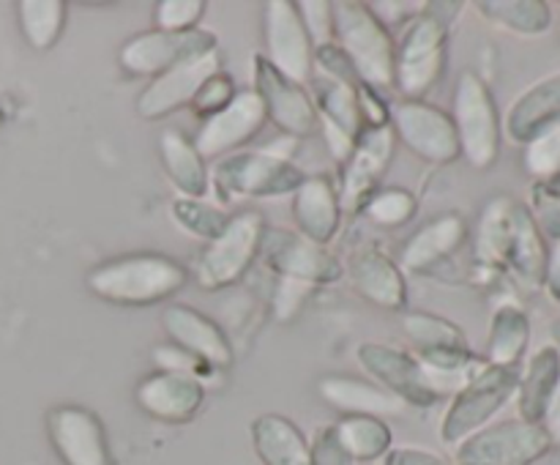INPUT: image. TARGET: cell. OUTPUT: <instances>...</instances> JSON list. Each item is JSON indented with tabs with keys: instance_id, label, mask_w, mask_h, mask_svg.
<instances>
[{
	"instance_id": "cell-21",
	"label": "cell",
	"mask_w": 560,
	"mask_h": 465,
	"mask_svg": "<svg viewBox=\"0 0 560 465\" xmlns=\"http://www.w3.org/2000/svg\"><path fill=\"white\" fill-rule=\"evenodd\" d=\"M348 277L353 282L355 293L370 301V304L381 306V310L399 312L408 306V279H405V271L383 249H375V246L361 249L350 260Z\"/></svg>"
},
{
	"instance_id": "cell-32",
	"label": "cell",
	"mask_w": 560,
	"mask_h": 465,
	"mask_svg": "<svg viewBox=\"0 0 560 465\" xmlns=\"http://www.w3.org/2000/svg\"><path fill=\"white\" fill-rule=\"evenodd\" d=\"M402 332L413 345V350H410L413 356L441 353V350H470L463 328L448 317L432 315V312H405Z\"/></svg>"
},
{
	"instance_id": "cell-10",
	"label": "cell",
	"mask_w": 560,
	"mask_h": 465,
	"mask_svg": "<svg viewBox=\"0 0 560 465\" xmlns=\"http://www.w3.org/2000/svg\"><path fill=\"white\" fill-rule=\"evenodd\" d=\"M552 449L550 438L534 421L512 419L487 425L457 443V465H534Z\"/></svg>"
},
{
	"instance_id": "cell-48",
	"label": "cell",
	"mask_w": 560,
	"mask_h": 465,
	"mask_svg": "<svg viewBox=\"0 0 560 465\" xmlns=\"http://www.w3.org/2000/svg\"><path fill=\"white\" fill-rule=\"evenodd\" d=\"M541 284L547 288L552 301L560 304V241H552V246L547 249V266H545V279Z\"/></svg>"
},
{
	"instance_id": "cell-41",
	"label": "cell",
	"mask_w": 560,
	"mask_h": 465,
	"mask_svg": "<svg viewBox=\"0 0 560 465\" xmlns=\"http://www.w3.org/2000/svg\"><path fill=\"white\" fill-rule=\"evenodd\" d=\"M235 93H238V88H235L233 77H230L228 71H217V74L208 77V80L202 82L200 91L195 93V98H191L189 107L202 124V120H208L211 115L222 113V109L233 102Z\"/></svg>"
},
{
	"instance_id": "cell-43",
	"label": "cell",
	"mask_w": 560,
	"mask_h": 465,
	"mask_svg": "<svg viewBox=\"0 0 560 465\" xmlns=\"http://www.w3.org/2000/svg\"><path fill=\"white\" fill-rule=\"evenodd\" d=\"M299 5V14L304 20L306 33L310 38L315 42V47L320 44L334 42V9H331V0H301Z\"/></svg>"
},
{
	"instance_id": "cell-2",
	"label": "cell",
	"mask_w": 560,
	"mask_h": 465,
	"mask_svg": "<svg viewBox=\"0 0 560 465\" xmlns=\"http://www.w3.org/2000/svg\"><path fill=\"white\" fill-rule=\"evenodd\" d=\"M189 282V268L162 252H131L98 263L85 277L96 299L115 306H151L173 299Z\"/></svg>"
},
{
	"instance_id": "cell-19",
	"label": "cell",
	"mask_w": 560,
	"mask_h": 465,
	"mask_svg": "<svg viewBox=\"0 0 560 465\" xmlns=\"http://www.w3.org/2000/svg\"><path fill=\"white\" fill-rule=\"evenodd\" d=\"M217 71H222L219 49L173 66V69L159 74L156 80L142 88V93L137 96V115L142 120H162L167 115L178 113V109L189 107L202 82L217 74Z\"/></svg>"
},
{
	"instance_id": "cell-15",
	"label": "cell",
	"mask_w": 560,
	"mask_h": 465,
	"mask_svg": "<svg viewBox=\"0 0 560 465\" xmlns=\"http://www.w3.org/2000/svg\"><path fill=\"white\" fill-rule=\"evenodd\" d=\"M394 151H397V137L392 126H366L361 131L353 153L339 173L337 191L342 213H359L364 202L381 189L383 175L394 162Z\"/></svg>"
},
{
	"instance_id": "cell-46",
	"label": "cell",
	"mask_w": 560,
	"mask_h": 465,
	"mask_svg": "<svg viewBox=\"0 0 560 465\" xmlns=\"http://www.w3.org/2000/svg\"><path fill=\"white\" fill-rule=\"evenodd\" d=\"M312 465H353V460L339 446L334 427H320L312 443Z\"/></svg>"
},
{
	"instance_id": "cell-6",
	"label": "cell",
	"mask_w": 560,
	"mask_h": 465,
	"mask_svg": "<svg viewBox=\"0 0 560 465\" xmlns=\"http://www.w3.org/2000/svg\"><path fill=\"white\" fill-rule=\"evenodd\" d=\"M454 129H457L459 151L470 167L490 170L501 156L503 120L490 85L476 71H463L454 85L452 107Z\"/></svg>"
},
{
	"instance_id": "cell-8",
	"label": "cell",
	"mask_w": 560,
	"mask_h": 465,
	"mask_svg": "<svg viewBox=\"0 0 560 465\" xmlns=\"http://www.w3.org/2000/svg\"><path fill=\"white\" fill-rule=\"evenodd\" d=\"M217 33L206 31V27L186 33H164L151 27V31L135 33V36L120 44L118 63L131 80H156L159 74L170 71L173 66L197 58V55L217 53Z\"/></svg>"
},
{
	"instance_id": "cell-25",
	"label": "cell",
	"mask_w": 560,
	"mask_h": 465,
	"mask_svg": "<svg viewBox=\"0 0 560 465\" xmlns=\"http://www.w3.org/2000/svg\"><path fill=\"white\" fill-rule=\"evenodd\" d=\"M323 403L331 405L342 416H383L402 414L405 405L394 394L372 381H361L353 375H323L317 381Z\"/></svg>"
},
{
	"instance_id": "cell-44",
	"label": "cell",
	"mask_w": 560,
	"mask_h": 465,
	"mask_svg": "<svg viewBox=\"0 0 560 465\" xmlns=\"http://www.w3.org/2000/svg\"><path fill=\"white\" fill-rule=\"evenodd\" d=\"M315 71L317 74L331 77V80L350 82V85H359L361 82L359 74H355L353 63L348 60V55H345L334 42L315 47Z\"/></svg>"
},
{
	"instance_id": "cell-28",
	"label": "cell",
	"mask_w": 560,
	"mask_h": 465,
	"mask_svg": "<svg viewBox=\"0 0 560 465\" xmlns=\"http://www.w3.org/2000/svg\"><path fill=\"white\" fill-rule=\"evenodd\" d=\"M252 443L266 465H312L310 443L288 416H257L252 421Z\"/></svg>"
},
{
	"instance_id": "cell-51",
	"label": "cell",
	"mask_w": 560,
	"mask_h": 465,
	"mask_svg": "<svg viewBox=\"0 0 560 465\" xmlns=\"http://www.w3.org/2000/svg\"><path fill=\"white\" fill-rule=\"evenodd\" d=\"M541 191H545L550 200H560V173L552 175V178H547L545 184H541Z\"/></svg>"
},
{
	"instance_id": "cell-26",
	"label": "cell",
	"mask_w": 560,
	"mask_h": 465,
	"mask_svg": "<svg viewBox=\"0 0 560 465\" xmlns=\"http://www.w3.org/2000/svg\"><path fill=\"white\" fill-rule=\"evenodd\" d=\"M159 156L164 175L175 184L180 197H202L211 191V170L189 135L180 129H164L159 135Z\"/></svg>"
},
{
	"instance_id": "cell-35",
	"label": "cell",
	"mask_w": 560,
	"mask_h": 465,
	"mask_svg": "<svg viewBox=\"0 0 560 465\" xmlns=\"http://www.w3.org/2000/svg\"><path fill=\"white\" fill-rule=\"evenodd\" d=\"M479 11L495 27L520 36H539L552 22L550 5L541 0H481Z\"/></svg>"
},
{
	"instance_id": "cell-34",
	"label": "cell",
	"mask_w": 560,
	"mask_h": 465,
	"mask_svg": "<svg viewBox=\"0 0 560 465\" xmlns=\"http://www.w3.org/2000/svg\"><path fill=\"white\" fill-rule=\"evenodd\" d=\"M334 427L339 446L345 449L350 460H370L383 457L392 449V427L377 416H342Z\"/></svg>"
},
{
	"instance_id": "cell-23",
	"label": "cell",
	"mask_w": 560,
	"mask_h": 465,
	"mask_svg": "<svg viewBox=\"0 0 560 465\" xmlns=\"http://www.w3.org/2000/svg\"><path fill=\"white\" fill-rule=\"evenodd\" d=\"M342 217L339 191L326 175H306L304 184L293 191L295 228L315 244L328 246V241L337 239Z\"/></svg>"
},
{
	"instance_id": "cell-5",
	"label": "cell",
	"mask_w": 560,
	"mask_h": 465,
	"mask_svg": "<svg viewBox=\"0 0 560 465\" xmlns=\"http://www.w3.org/2000/svg\"><path fill=\"white\" fill-rule=\"evenodd\" d=\"M266 219L260 211H238L230 217L228 228L208 241L197 255L191 277L206 290H224L238 284L252 266L260 260V244L266 235Z\"/></svg>"
},
{
	"instance_id": "cell-33",
	"label": "cell",
	"mask_w": 560,
	"mask_h": 465,
	"mask_svg": "<svg viewBox=\"0 0 560 465\" xmlns=\"http://www.w3.org/2000/svg\"><path fill=\"white\" fill-rule=\"evenodd\" d=\"M69 16V3L66 0H20L16 3V22L31 44L38 53H47L60 42Z\"/></svg>"
},
{
	"instance_id": "cell-47",
	"label": "cell",
	"mask_w": 560,
	"mask_h": 465,
	"mask_svg": "<svg viewBox=\"0 0 560 465\" xmlns=\"http://www.w3.org/2000/svg\"><path fill=\"white\" fill-rule=\"evenodd\" d=\"M541 430L547 432V438H550L552 446L560 449V377L556 383V388H552L550 399H547V408L545 414H541Z\"/></svg>"
},
{
	"instance_id": "cell-14",
	"label": "cell",
	"mask_w": 560,
	"mask_h": 465,
	"mask_svg": "<svg viewBox=\"0 0 560 465\" xmlns=\"http://www.w3.org/2000/svg\"><path fill=\"white\" fill-rule=\"evenodd\" d=\"M252 91L260 96L266 118L284 137L301 140V137H310L320 126L310 91L299 85V82L288 80L284 74H279L262 55L252 58Z\"/></svg>"
},
{
	"instance_id": "cell-36",
	"label": "cell",
	"mask_w": 560,
	"mask_h": 465,
	"mask_svg": "<svg viewBox=\"0 0 560 465\" xmlns=\"http://www.w3.org/2000/svg\"><path fill=\"white\" fill-rule=\"evenodd\" d=\"M512 197H495L485 208L476 233V257L490 268H506L509 235H512Z\"/></svg>"
},
{
	"instance_id": "cell-20",
	"label": "cell",
	"mask_w": 560,
	"mask_h": 465,
	"mask_svg": "<svg viewBox=\"0 0 560 465\" xmlns=\"http://www.w3.org/2000/svg\"><path fill=\"white\" fill-rule=\"evenodd\" d=\"M135 403L142 414L164 425H186L206 403V383L184 372H148L135 388Z\"/></svg>"
},
{
	"instance_id": "cell-42",
	"label": "cell",
	"mask_w": 560,
	"mask_h": 465,
	"mask_svg": "<svg viewBox=\"0 0 560 465\" xmlns=\"http://www.w3.org/2000/svg\"><path fill=\"white\" fill-rule=\"evenodd\" d=\"M315 290L317 288H312V284L277 277V284H273V295H271V315L277 317L279 323L295 321V317H299V312L304 310L306 299H310Z\"/></svg>"
},
{
	"instance_id": "cell-17",
	"label": "cell",
	"mask_w": 560,
	"mask_h": 465,
	"mask_svg": "<svg viewBox=\"0 0 560 465\" xmlns=\"http://www.w3.org/2000/svg\"><path fill=\"white\" fill-rule=\"evenodd\" d=\"M266 109H262L260 96L255 91H238L233 102L222 109V113L211 115L208 120H202L197 135L191 137V142L197 146V151L202 153V159H222L230 156L235 151H244L260 129L266 126Z\"/></svg>"
},
{
	"instance_id": "cell-11",
	"label": "cell",
	"mask_w": 560,
	"mask_h": 465,
	"mask_svg": "<svg viewBox=\"0 0 560 465\" xmlns=\"http://www.w3.org/2000/svg\"><path fill=\"white\" fill-rule=\"evenodd\" d=\"M262 58L288 80L304 82L315 74V42L306 33L295 0H268L262 5Z\"/></svg>"
},
{
	"instance_id": "cell-52",
	"label": "cell",
	"mask_w": 560,
	"mask_h": 465,
	"mask_svg": "<svg viewBox=\"0 0 560 465\" xmlns=\"http://www.w3.org/2000/svg\"><path fill=\"white\" fill-rule=\"evenodd\" d=\"M552 337H556L558 345H560V323H556V326H552Z\"/></svg>"
},
{
	"instance_id": "cell-3",
	"label": "cell",
	"mask_w": 560,
	"mask_h": 465,
	"mask_svg": "<svg viewBox=\"0 0 560 465\" xmlns=\"http://www.w3.org/2000/svg\"><path fill=\"white\" fill-rule=\"evenodd\" d=\"M448 31L430 9L419 5L394 36V88L408 102H427V93L441 85L448 66Z\"/></svg>"
},
{
	"instance_id": "cell-37",
	"label": "cell",
	"mask_w": 560,
	"mask_h": 465,
	"mask_svg": "<svg viewBox=\"0 0 560 465\" xmlns=\"http://www.w3.org/2000/svg\"><path fill=\"white\" fill-rule=\"evenodd\" d=\"M170 217H173V222L178 224L184 233L202 239L208 244V241H213L224 228H228L233 213L224 211L222 206L206 202V197H202V200H195V197L178 195L170 202Z\"/></svg>"
},
{
	"instance_id": "cell-13",
	"label": "cell",
	"mask_w": 560,
	"mask_h": 465,
	"mask_svg": "<svg viewBox=\"0 0 560 465\" xmlns=\"http://www.w3.org/2000/svg\"><path fill=\"white\" fill-rule=\"evenodd\" d=\"M355 359L377 386L394 394L402 405L427 408L441 399V392L430 381L424 364L410 350L383 342H361L355 348Z\"/></svg>"
},
{
	"instance_id": "cell-50",
	"label": "cell",
	"mask_w": 560,
	"mask_h": 465,
	"mask_svg": "<svg viewBox=\"0 0 560 465\" xmlns=\"http://www.w3.org/2000/svg\"><path fill=\"white\" fill-rule=\"evenodd\" d=\"M558 206H547L541 208L536 222H539V230L545 235H550L552 241H560V200H556Z\"/></svg>"
},
{
	"instance_id": "cell-16",
	"label": "cell",
	"mask_w": 560,
	"mask_h": 465,
	"mask_svg": "<svg viewBox=\"0 0 560 465\" xmlns=\"http://www.w3.org/2000/svg\"><path fill=\"white\" fill-rule=\"evenodd\" d=\"M47 435L63 465H115L107 430L85 405H55L47 414Z\"/></svg>"
},
{
	"instance_id": "cell-7",
	"label": "cell",
	"mask_w": 560,
	"mask_h": 465,
	"mask_svg": "<svg viewBox=\"0 0 560 465\" xmlns=\"http://www.w3.org/2000/svg\"><path fill=\"white\" fill-rule=\"evenodd\" d=\"M520 370H503V367L485 364L448 405L441 421V438L448 446H457L474 432L485 430L492 416L517 394Z\"/></svg>"
},
{
	"instance_id": "cell-9",
	"label": "cell",
	"mask_w": 560,
	"mask_h": 465,
	"mask_svg": "<svg viewBox=\"0 0 560 465\" xmlns=\"http://www.w3.org/2000/svg\"><path fill=\"white\" fill-rule=\"evenodd\" d=\"M260 260L273 277L295 279V282L312 284V288L339 282L345 274V266L328 246L315 244L299 230L290 228H266Z\"/></svg>"
},
{
	"instance_id": "cell-38",
	"label": "cell",
	"mask_w": 560,
	"mask_h": 465,
	"mask_svg": "<svg viewBox=\"0 0 560 465\" xmlns=\"http://www.w3.org/2000/svg\"><path fill=\"white\" fill-rule=\"evenodd\" d=\"M361 211L366 213V219L381 228H402L419 211V200H416L413 191L402 189V186H381L370 200L364 202Z\"/></svg>"
},
{
	"instance_id": "cell-24",
	"label": "cell",
	"mask_w": 560,
	"mask_h": 465,
	"mask_svg": "<svg viewBox=\"0 0 560 465\" xmlns=\"http://www.w3.org/2000/svg\"><path fill=\"white\" fill-rule=\"evenodd\" d=\"M560 120V71L552 77L536 82L534 88L523 93L517 102L512 104L506 115V129L509 140L517 146H528L536 135L550 129L552 124Z\"/></svg>"
},
{
	"instance_id": "cell-31",
	"label": "cell",
	"mask_w": 560,
	"mask_h": 465,
	"mask_svg": "<svg viewBox=\"0 0 560 465\" xmlns=\"http://www.w3.org/2000/svg\"><path fill=\"white\" fill-rule=\"evenodd\" d=\"M558 377H560V353L558 348H552V345H545V348L536 350V353L530 356L523 375H520V383H517L520 419L539 425L541 414H545L547 408V399H550Z\"/></svg>"
},
{
	"instance_id": "cell-29",
	"label": "cell",
	"mask_w": 560,
	"mask_h": 465,
	"mask_svg": "<svg viewBox=\"0 0 560 465\" xmlns=\"http://www.w3.org/2000/svg\"><path fill=\"white\" fill-rule=\"evenodd\" d=\"M312 88L310 96L312 104L317 109V120L320 124L337 126L339 131H345L348 137L359 140L361 131L366 129L364 113H361L359 104V85H350V82L331 80L326 74H312Z\"/></svg>"
},
{
	"instance_id": "cell-27",
	"label": "cell",
	"mask_w": 560,
	"mask_h": 465,
	"mask_svg": "<svg viewBox=\"0 0 560 465\" xmlns=\"http://www.w3.org/2000/svg\"><path fill=\"white\" fill-rule=\"evenodd\" d=\"M547 239L539 230L534 211L523 202H514L512 208V235H509L506 268H512L523 282L541 284L547 266Z\"/></svg>"
},
{
	"instance_id": "cell-1",
	"label": "cell",
	"mask_w": 560,
	"mask_h": 465,
	"mask_svg": "<svg viewBox=\"0 0 560 465\" xmlns=\"http://www.w3.org/2000/svg\"><path fill=\"white\" fill-rule=\"evenodd\" d=\"M293 137H279L268 146L244 148L230 156L217 159L211 170V189L219 200L228 202L252 200V197L293 195L304 184V170L293 162Z\"/></svg>"
},
{
	"instance_id": "cell-18",
	"label": "cell",
	"mask_w": 560,
	"mask_h": 465,
	"mask_svg": "<svg viewBox=\"0 0 560 465\" xmlns=\"http://www.w3.org/2000/svg\"><path fill=\"white\" fill-rule=\"evenodd\" d=\"M162 328L173 345L208 367L211 372L235 364V345L213 317L186 304H170L162 312Z\"/></svg>"
},
{
	"instance_id": "cell-12",
	"label": "cell",
	"mask_w": 560,
	"mask_h": 465,
	"mask_svg": "<svg viewBox=\"0 0 560 465\" xmlns=\"http://www.w3.org/2000/svg\"><path fill=\"white\" fill-rule=\"evenodd\" d=\"M388 126H392L397 142H402L424 162L452 164L454 159L463 156L452 115L435 104L399 98L397 104H392Z\"/></svg>"
},
{
	"instance_id": "cell-49",
	"label": "cell",
	"mask_w": 560,
	"mask_h": 465,
	"mask_svg": "<svg viewBox=\"0 0 560 465\" xmlns=\"http://www.w3.org/2000/svg\"><path fill=\"white\" fill-rule=\"evenodd\" d=\"M392 465H452V463L438 457L435 452H427V449H399V452L392 457Z\"/></svg>"
},
{
	"instance_id": "cell-4",
	"label": "cell",
	"mask_w": 560,
	"mask_h": 465,
	"mask_svg": "<svg viewBox=\"0 0 560 465\" xmlns=\"http://www.w3.org/2000/svg\"><path fill=\"white\" fill-rule=\"evenodd\" d=\"M334 9V44L348 55L355 74L375 91L394 88V33L383 25L370 3L337 0Z\"/></svg>"
},
{
	"instance_id": "cell-22",
	"label": "cell",
	"mask_w": 560,
	"mask_h": 465,
	"mask_svg": "<svg viewBox=\"0 0 560 465\" xmlns=\"http://www.w3.org/2000/svg\"><path fill=\"white\" fill-rule=\"evenodd\" d=\"M468 239V222L457 211L432 219L410 235L399 255V268L405 274H432L448 260Z\"/></svg>"
},
{
	"instance_id": "cell-40",
	"label": "cell",
	"mask_w": 560,
	"mask_h": 465,
	"mask_svg": "<svg viewBox=\"0 0 560 465\" xmlns=\"http://www.w3.org/2000/svg\"><path fill=\"white\" fill-rule=\"evenodd\" d=\"M523 164L530 175L541 181L560 173V120L525 146Z\"/></svg>"
},
{
	"instance_id": "cell-30",
	"label": "cell",
	"mask_w": 560,
	"mask_h": 465,
	"mask_svg": "<svg viewBox=\"0 0 560 465\" xmlns=\"http://www.w3.org/2000/svg\"><path fill=\"white\" fill-rule=\"evenodd\" d=\"M530 342V321L523 306L501 304L492 312L490 334H487L485 364L520 370Z\"/></svg>"
},
{
	"instance_id": "cell-39",
	"label": "cell",
	"mask_w": 560,
	"mask_h": 465,
	"mask_svg": "<svg viewBox=\"0 0 560 465\" xmlns=\"http://www.w3.org/2000/svg\"><path fill=\"white\" fill-rule=\"evenodd\" d=\"M206 9V0H159L153 5V27L164 33L197 31Z\"/></svg>"
},
{
	"instance_id": "cell-45",
	"label": "cell",
	"mask_w": 560,
	"mask_h": 465,
	"mask_svg": "<svg viewBox=\"0 0 560 465\" xmlns=\"http://www.w3.org/2000/svg\"><path fill=\"white\" fill-rule=\"evenodd\" d=\"M151 356H153V364L164 372H184V375H195V377H200V381H202V372H211L208 367H202L200 361L191 359L186 350H180L178 345H173V342L156 345Z\"/></svg>"
}]
</instances>
